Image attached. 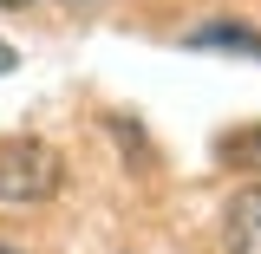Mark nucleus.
<instances>
[{"mask_svg": "<svg viewBox=\"0 0 261 254\" xmlns=\"http://www.w3.org/2000/svg\"><path fill=\"white\" fill-rule=\"evenodd\" d=\"M65 183V163L39 137H0V209H39Z\"/></svg>", "mask_w": 261, "mask_h": 254, "instance_id": "obj_1", "label": "nucleus"}, {"mask_svg": "<svg viewBox=\"0 0 261 254\" xmlns=\"http://www.w3.org/2000/svg\"><path fill=\"white\" fill-rule=\"evenodd\" d=\"M222 241H228V254H261V189H242L228 202Z\"/></svg>", "mask_w": 261, "mask_h": 254, "instance_id": "obj_2", "label": "nucleus"}, {"mask_svg": "<svg viewBox=\"0 0 261 254\" xmlns=\"http://www.w3.org/2000/svg\"><path fill=\"white\" fill-rule=\"evenodd\" d=\"M190 46H202V52H248V59H261V33H248V20H202V26L190 33Z\"/></svg>", "mask_w": 261, "mask_h": 254, "instance_id": "obj_3", "label": "nucleus"}, {"mask_svg": "<svg viewBox=\"0 0 261 254\" xmlns=\"http://www.w3.org/2000/svg\"><path fill=\"white\" fill-rule=\"evenodd\" d=\"M216 157H222L228 170H242V176H261V124H242V130H228L222 144H216Z\"/></svg>", "mask_w": 261, "mask_h": 254, "instance_id": "obj_4", "label": "nucleus"}, {"mask_svg": "<svg viewBox=\"0 0 261 254\" xmlns=\"http://www.w3.org/2000/svg\"><path fill=\"white\" fill-rule=\"evenodd\" d=\"M13 65H20V52H13V46L0 39V72H13Z\"/></svg>", "mask_w": 261, "mask_h": 254, "instance_id": "obj_5", "label": "nucleus"}, {"mask_svg": "<svg viewBox=\"0 0 261 254\" xmlns=\"http://www.w3.org/2000/svg\"><path fill=\"white\" fill-rule=\"evenodd\" d=\"M65 7H72V13H92V7H98V0H65Z\"/></svg>", "mask_w": 261, "mask_h": 254, "instance_id": "obj_6", "label": "nucleus"}, {"mask_svg": "<svg viewBox=\"0 0 261 254\" xmlns=\"http://www.w3.org/2000/svg\"><path fill=\"white\" fill-rule=\"evenodd\" d=\"M13 7H27V0H0V13H13Z\"/></svg>", "mask_w": 261, "mask_h": 254, "instance_id": "obj_7", "label": "nucleus"}, {"mask_svg": "<svg viewBox=\"0 0 261 254\" xmlns=\"http://www.w3.org/2000/svg\"><path fill=\"white\" fill-rule=\"evenodd\" d=\"M0 254H20V248H0Z\"/></svg>", "mask_w": 261, "mask_h": 254, "instance_id": "obj_8", "label": "nucleus"}]
</instances>
